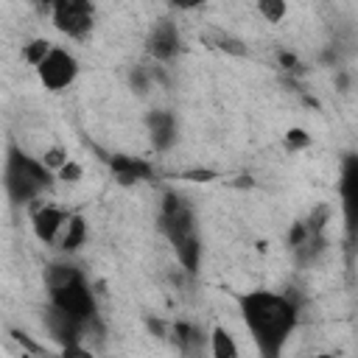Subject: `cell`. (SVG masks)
<instances>
[{
	"label": "cell",
	"instance_id": "4",
	"mask_svg": "<svg viewBox=\"0 0 358 358\" xmlns=\"http://www.w3.org/2000/svg\"><path fill=\"white\" fill-rule=\"evenodd\" d=\"M50 20L67 39H87L95 22V0H53Z\"/></svg>",
	"mask_w": 358,
	"mask_h": 358
},
{
	"label": "cell",
	"instance_id": "22",
	"mask_svg": "<svg viewBox=\"0 0 358 358\" xmlns=\"http://www.w3.org/2000/svg\"><path fill=\"white\" fill-rule=\"evenodd\" d=\"M129 84H131L137 92H148L151 70H145V67H134V70H131V76H129Z\"/></svg>",
	"mask_w": 358,
	"mask_h": 358
},
{
	"label": "cell",
	"instance_id": "13",
	"mask_svg": "<svg viewBox=\"0 0 358 358\" xmlns=\"http://www.w3.org/2000/svg\"><path fill=\"white\" fill-rule=\"evenodd\" d=\"M171 246H173V255H176L179 266H182L187 274H196L199 266H201V238H199V232L173 241Z\"/></svg>",
	"mask_w": 358,
	"mask_h": 358
},
{
	"label": "cell",
	"instance_id": "21",
	"mask_svg": "<svg viewBox=\"0 0 358 358\" xmlns=\"http://www.w3.org/2000/svg\"><path fill=\"white\" fill-rule=\"evenodd\" d=\"M215 48H218V50H227V53H235V56H243V53H246V45H243L241 39H232L229 34H221V36L215 39Z\"/></svg>",
	"mask_w": 358,
	"mask_h": 358
},
{
	"label": "cell",
	"instance_id": "16",
	"mask_svg": "<svg viewBox=\"0 0 358 358\" xmlns=\"http://www.w3.org/2000/svg\"><path fill=\"white\" fill-rule=\"evenodd\" d=\"M255 3H257L260 17H263L266 22H271V25L282 22L285 14H288V3H285V0H255Z\"/></svg>",
	"mask_w": 358,
	"mask_h": 358
},
{
	"label": "cell",
	"instance_id": "28",
	"mask_svg": "<svg viewBox=\"0 0 358 358\" xmlns=\"http://www.w3.org/2000/svg\"><path fill=\"white\" fill-rule=\"evenodd\" d=\"M31 3H34L36 8H42V11H50V3H53V0H31Z\"/></svg>",
	"mask_w": 358,
	"mask_h": 358
},
{
	"label": "cell",
	"instance_id": "12",
	"mask_svg": "<svg viewBox=\"0 0 358 358\" xmlns=\"http://www.w3.org/2000/svg\"><path fill=\"white\" fill-rule=\"evenodd\" d=\"M84 241H87V221H84L78 213H70L67 221H64V227L59 229L56 246L70 255V252H78V249L84 246Z\"/></svg>",
	"mask_w": 358,
	"mask_h": 358
},
{
	"label": "cell",
	"instance_id": "7",
	"mask_svg": "<svg viewBox=\"0 0 358 358\" xmlns=\"http://www.w3.org/2000/svg\"><path fill=\"white\" fill-rule=\"evenodd\" d=\"M182 48V39H179V31H176V22L173 20H157L145 36V53L154 59V62H171Z\"/></svg>",
	"mask_w": 358,
	"mask_h": 358
},
{
	"label": "cell",
	"instance_id": "8",
	"mask_svg": "<svg viewBox=\"0 0 358 358\" xmlns=\"http://www.w3.org/2000/svg\"><path fill=\"white\" fill-rule=\"evenodd\" d=\"M145 129H148V140H151L154 151H171L179 140L176 115L168 109H151L145 115Z\"/></svg>",
	"mask_w": 358,
	"mask_h": 358
},
{
	"label": "cell",
	"instance_id": "3",
	"mask_svg": "<svg viewBox=\"0 0 358 358\" xmlns=\"http://www.w3.org/2000/svg\"><path fill=\"white\" fill-rule=\"evenodd\" d=\"M45 285L50 294V305L64 310L67 316L78 322H90L98 316V302L95 294L81 274L78 266L73 263H50L45 268Z\"/></svg>",
	"mask_w": 358,
	"mask_h": 358
},
{
	"label": "cell",
	"instance_id": "20",
	"mask_svg": "<svg viewBox=\"0 0 358 358\" xmlns=\"http://www.w3.org/2000/svg\"><path fill=\"white\" fill-rule=\"evenodd\" d=\"M81 176H84V168H81L76 159H67V162H64V165L56 171V179H62V182H70V185H73V182H78Z\"/></svg>",
	"mask_w": 358,
	"mask_h": 358
},
{
	"label": "cell",
	"instance_id": "23",
	"mask_svg": "<svg viewBox=\"0 0 358 358\" xmlns=\"http://www.w3.org/2000/svg\"><path fill=\"white\" fill-rule=\"evenodd\" d=\"M11 338H14L20 347H25L28 352H42V347H39V344H34V341H31V336H28V333H22V330H11Z\"/></svg>",
	"mask_w": 358,
	"mask_h": 358
},
{
	"label": "cell",
	"instance_id": "17",
	"mask_svg": "<svg viewBox=\"0 0 358 358\" xmlns=\"http://www.w3.org/2000/svg\"><path fill=\"white\" fill-rule=\"evenodd\" d=\"M48 50H50V42H48V39H31L28 45H22V59H25L31 67H36V64L48 56Z\"/></svg>",
	"mask_w": 358,
	"mask_h": 358
},
{
	"label": "cell",
	"instance_id": "26",
	"mask_svg": "<svg viewBox=\"0 0 358 358\" xmlns=\"http://www.w3.org/2000/svg\"><path fill=\"white\" fill-rule=\"evenodd\" d=\"M280 64H282L285 70H296V67H299V59H296L294 53H288V50H282V53H280Z\"/></svg>",
	"mask_w": 358,
	"mask_h": 358
},
{
	"label": "cell",
	"instance_id": "27",
	"mask_svg": "<svg viewBox=\"0 0 358 358\" xmlns=\"http://www.w3.org/2000/svg\"><path fill=\"white\" fill-rule=\"evenodd\" d=\"M336 84L341 87V92H347V87H350V76H347V73H338V76H336Z\"/></svg>",
	"mask_w": 358,
	"mask_h": 358
},
{
	"label": "cell",
	"instance_id": "18",
	"mask_svg": "<svg viewBox=\"0 0 358 358\" xmlns=\"http://www.w3.org/2000/svg\"><path fill=\"white\" fill-rule=\"evenodd\" d=\"M310 143H313L310 134H308L305 129H299V126H291V129L282 134V145H285L288 151H305Z\"/></svg>",
	"mask_w": 358,
	"mask_h": 358
},
{
	"label": "cell",
	"instance_id": "24",
	"mask_svg": "<svg viewBox=\"0 0 358 358\" xmlns=\"http://www.w3.org/2000/svg\"><path fill=\"white\" fill-rule=\"evenodd\" d=\"M173 8H179V11H193V8H201L207 0H168Z\"/></svg>",
	"mask_w": 358,
	"mask_h": 358
},
{
	"label": "cell",
	"instance_id": "15",
	"mask_svg": "<svg viewBox=\"0 0 358 358\" xmlns=\"http://www.w3.org/2000/svg\"><path fill=\"white\" fill-rule=\"evenodd\" d=\"M330 215H333V207H330V204H319V207H313L310 215L305 218V229H308L310 235H324Z\"/></svg>",
	"mask_w": 358,
	"mask_h": 358
},
{
	"label": "cell",
	"instance_id": "14",
	"mask_svg": "<svg viewBox=\"0 0 358 358\" xmlns=\"http://www.w3.org/2000/svg\"><path fill=\"white\" fill-rule=\"evenodd\" d=\"M207 341H210V355L213 358H235L238 355V344L232 341V333L224 330V327H213Z\"/></svg>",
	"mask_w": 358,
	"mask_h": 358
},
{
	"label": "cell",
	"instance_id": "9",
	"mask_svg": "<svg viewBox=\"0 0 358 358\" xmlns=\"http://www.w3.org/2000/svg\"><path fill=\"white\" fill-rule=\"evenodd\" d=\"M115 182L117 185H137V182H145L154 176V165L143 157H131V154H109L103 157Z\"/></svg>",
	"mask_w": 358,
	"mask_h": 358
},
{
	"label": "cell",
	"instance_id": "2",
	"mask_svg": "<svg viewBox=\"0 0 358 358\" xmlns=\"http://www.w3.org/2000/svg\"><path fill=\"white\" fill-rule=\"evenodd\" d=\"M50 185H53V171L42 159L31 157L28 151L11 143L3 162V187L8 201L14 207H28L39 201V196L50 190Z\"/></svg>",
	"mask_w": 358,
	"mask_h": 358
},
{
	"label": "cell",
	"instance_id": "10",
	"mask_svg": "<svg viewBox=\"0 0 358 358\" xmlns=\"http://www.w3.org/2000/svg\"><path fill=\"white\" fill-rule=\"evenodd\" d=\"M67 210H62V207H56V204H36L34 207V213H31V227H34V235H36V241L39 243H56V238H59V229L64 227V221H67Z\"/></svg>",
	"mask_w": 358,
	"mask_h": 358
},
{
	"label": "cell",
	"instance_id": "5",
	"mask_svg": "<svg viewBox=\"0 0 358 358\" xmlns=\"http://www.w3.org/2000/svg\"><path fill=\"white\" fill-rule=\"evenodd\" d=\"M157 224H159V232L168 238V243L185 238V235H193L199 232L196 229V213L190 207V201L173 190H168L159 201V215H157Z\"/></svg>",
	"mask_w": 358,
	"mask_h": 358
},
{
	"label": "cell",
	"instance_id": "1",
	"mask_svg": "<svg viewBox=\"0 0 358 358\" xmlns=\"http://www.w3.org/2000/svg\"><path fill=\"white\" fill-rule=\"evenodd\" d=\"M243 324L249 327L257 352L266 358H277L299 322V302L291 294H277L266 288H255L238 296Z\"/></svg>",
	"mask_w": 358,
	"mask_h": 358
},
{
	"label": "cell",
	"instance_id": "19",
	"mask_svg": "<svg viewBox=\"0 0 358 358\" xmlns=\"http://www.w3.org/2000/svg\"><path fill=\"white\" fill-rule=\"evenodd\" d=\"M67 159H70V157H67V148H64V145H50V148H45V154H42V162H45L53 173H56Z\"/></svg>",
	"mask_w": 358,
	"mask_h": 358
},
{
	"label": "cell",
	"instance_id": "25",
	"mask_svg": "<svg viewBox=\"0 0 358 358\" xmlns=\"http://www.w3.org/2000/svg\"><path fill=\"white\" fill-rule=\"evenodd\" d=\"M182 176L190 179V182H210V179H215L213 171H187V173H182Z\"/></svg>",
	"mask_w": 358,
	"mask_h": 358
},
{
	"label": "cell",
	"instance_id": "6",
	"mask_svg": "<svg viewBox=\"0 0 358 358\" xmlns=\"http://www.w3.org/2000/svg\"><path fill=\"white\" fill-rule=\"evenodd\" d=\"M39 76V84L50 92H62L67 90L76 78H78V59L67 50V48H56L50 45L48 56L34 67Z\"/></svg>",
	"mask_w": 358,
	"mask_h": 358
},
{
	"label": "cell",
	"instance_id": "11",
	"mask_svg": "<svg viewBox=\"0 0 358 358\" xmlns=\"http://www.w3.org/2000/svg\"><path fill=\"white\" fill-rule=\"evenodd\" d=\"M168 336H173V344H176V350L182 355H199L207 347V336L193 322H173Z\"/></svg>",
	"mask_w": 358,
	"mask_h": 358
}]
</instances>
